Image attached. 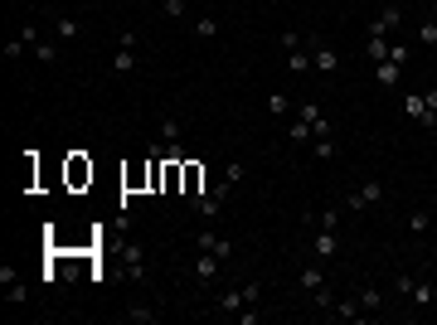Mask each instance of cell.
<instances>
[{
    "label": "cell",
    "mask_w": 437,
    "mask_h": 325,
    "mask_svg": "<svg viewBox=\"0 0 437 325\" xmlns=\"http://www.w3.org/2000/svg\"><path fill=\"white\" fill-rule=\"evenodd\" d=\"M306 49H311V68H316V73H336V68H340V49H336V44H325L321 34H311Z\"/></svg>",
    "instance_id": "6da1fadb"
},
{
    "label": "cell",
    "mask_w": 437,
    "mask_h": 325,
    "mask_svg": "<svg viewBox=\"0 0 437 325\" xmlns=\"http://www.w3.org/2000/svg\"><path fill=\"white\" fill-rule=\"evenodd\" d=\"M345 209H374V204H384V185H379V180H364L355 194H345L340 199Z\"/></svg>",
    "instance_id": "7a4b0ae2"
},
{
    "label": "cell",
    "mask_w": 437,
    "mask_h": 325,
    "mask_svg": "<svg viewBox=\"0 0 437 325\" xmlns=\"http://www.w3.org/2000/svg\"><path fill=\"white\" fill-rule=\"evenodd\" d=\"M394 29H403V5H384V10L369 20V34H374V39H384V34H394Z\"/></svg>",
    "instance_id": "3957f363"
},
{
    "label": "cell",
    "mask_w": 437,
    "mask_h": 325,
    "mask_svg": "<svg viewBox=\"0 0 437 325\" xmlns=\"http://www.w3.org/2000/svg\"><path fill=\"white\" fill-rule=\"evenodd\" d=\"M195 248H199V252H214L218 262H229V257H234V243H229V238H218V233H209V229L195 233Z\"/></svg>",
    "instance_id": "277c9868"
},
{
    "label": "cell",
    "mask_w": 437,
    "mask_h": 325,
    "mask_svg": "<svg viewBox=\"0 0 437 325\" xmlns=\"http://www.w3.org/2000/svg\"><path fill=\"white\" fill-rule=\"evenodd\" d=\"M218 272H224V262H218L214 252H199V257H195V282H199V287H214Z\"/></svg>",
    "instance_id": "5b68a950"
},
{
    "label": "cell",
    "mask_w": 437,
    "mask_h": 325,
    "mask_svg": "<svg viewBox=\"0 0 437 325\" xmlns=\"http://www.w3.org/2000/svg\"><path fill=\"white\" fill-rule=\"evenodd\" d=\"M403 112L418 122V127H437V112H432V107H427V97L423 92H413V97H403Z\"/></svg>",
    "instance_id": "8992f818"
},
{
    "label": "cell",
    "mask_w": 437,
    "mask_h": 325,
    "mask_svg": "<svg viewBox=\"0 0 437 325\" xmlns=\"http://www.w3.org/2000/svg\"><path fill=\"white\" fill-rule=\"evenodd\" d=\"M122 262H127V277H132V282L146 277V248H141V243H127V248H122Z\"/></svg>",
    "instance_id": "52a82bcc"
},
{
    "label": "cell",
    "mask_w": 437,
    "mask_h": 325,
    "mask_svg": "<svg viewBox=\"0 0 437 325\" xmlns=\"http://www.w3.org/2000/svg\"><path fill=\"white\" fill-rule=\"evenodd\" d=\"M248 301H243V287H229V291H218L214 296V311H224V315H238Z\"/></svg>",
    "instance_id": "ba28073f"
},
{
    "label": "cell",
    "mask_w": 437,
    "mask_h": 325,
    "mask_svg": "<svg viewBox=\"0 0 437 325\" xmlns=\"http://www.w3.org/2000/svg\"><path fill=\"white\" fill-rule=\"evenodd\" d=\"M311 248H316V257H321V262H331V257L340 252V238H336V229H321Z\"/></svg>",
    "instance_id": "9c48e42d"
},
{
    "label": "cell",
    "mask_w": 437,
    "mask_h": 325,
    "mask_svg": "<svg viewBox=\"0 0 437 325\" xmlns=\"http://www.w3.org/2000/svg\"><path fill=\"white\" fill-rule=\"evenodd\" d=\"M218 209H224V194H195V213H199V219H218Z\"/></svg>",
    "instance_id": "30bf717a"
},
{
    "label": "cell",
    "mask_w": 437,
    "mask_h": 325,
    "mask_svg": "<svg viewBox=\"0 0 437 325\" xmlns=\"http://www.w3.org/2000/svg\"><path fill=\"white\" fill-rule=\"evenodd\" d=\"M112 73H136V49L132 44H117V53H112Z\"/></svg>",
    "instance_id": "8fae6325"
},
{
    "label": "cell",
    "mask_w": 437,
    "mask_h": 325,
    "mask_svg": "<svg viewBox=\"0 0 437 325\" xmlns=\"http://www.w3.org/2000/svg\"><path fill=\"white\" fill-rule=\"evenodd\" d=\"M297 287L311 296L316 287H325V272H321V262H311V267H301V272H297Z\"/></svg>",
    "instance_id": "7c38bea8"
},
{
    "label": "cell",
    "mask_w": 437,
    "mask_h": 325,
    "mask_svg": "<svg viewBox=\"0 0 437 325\" xmlns=\"http://www.w3.org/2000/svg\"><path fill=\"white\" fill-rule=\"evenodd\" d=\"M408 301H413V306H432V301H437V287H432V282H423V277H413Z\"/></svg>",
    "instance_id": "4fadbf2b"
},
{
    "label": "cell",
    "mask_w": 437,
    "mask_h": 325,
    "mask_svg": "<svg viewBox=\"0 0 437 325\" xmlns=\"http://www.w3.org/2000/svg\"><path fill=\"white\" fill-rule=\"evenodd\" d=\"M399 73H403V68L389 64V59H384V64H374V83H379V88H399Z\"/></svg>",
    "instance_id": "5bb4252c"
},
{
    "label": "cell",
    "mask_w": 437,
    "mask_h": 325,
    "mask_svg": "<svg viewBox=\"0 0 437 325\" xmlns=\"http://www.w3.org/2000/svg\"><path fill=\"white\" fill-rule=\"evenodd\" d=\"M287 73H311V49H306V44L287 53Z\"/></svg>",
    "instance_id": "9a60e30c"
},
{
    "label": "cell",
    "mask_w": 437,
    "mask_h": 325,
    "mask_svg": "<svg viewBox=\"0 0 437 325\" xmlns=\"http://www.w3.org/2000/svg\"><path fill=\"white\" fill-rule=\"evenodd\" d=\"M267 112H272V117H292L297 107H292V97H287V92H267Z\"/></svg>",
    "instance_id": "2e32d148"
},
{
    "label": "cell",
    "mask_w": 437,
    "mask_h": 325,
    "mask_svg": "<svg viewBox=\"0 0 437 325\" xmlns=\"http://www.w3.org/2000/svg\"><path fill=\"white\" fill-rule=\"evenodd\" d=\"M83 34V25L73 20V15H59V20H53V39H78Z\"/></svg>",
    "instance_id": "e0dca14e"
},
{
    "label": "cell",
    "mask_w": 437,
    "mask_h": 325,
    "mask_svg": "<svg viewBox=\"0 0 437 325\" xmlns=\"http://www.w3.org/2000/svg\"><path fill=\"white\" fill-rule=\"evenodd\" d=\"M360 311H364V306H360L355 296H345V301H336V306H331V315H336V320H360Z\"/></svg>",
    "instance_id": "ac0fdd59"
},
{
    "label": "cell",
    "mask_w": 437,
    "mask_h": 325,
    "mask_svg": "<svg viewBox=\"0 0 437 325\" xmlns=\"http://www.w3.org/2000/svg\"><path fill=\"white\" fill-rule=\"evenodd\" d=\"M243 180V160H229V166H224V185H218V194H224L229 199V190Z\"/></svg>",
    "instance_id": "d6986e66"
},
{
    "label": "cell",
    "mask_w": 437,
    "mask_h": 325,
    "mask_svg": "<svg viewBox=\"0 0 437 325\" xmlns=\"http://www.w3.org/2000/svg\"><path fill=\"white\" fill-rule=\"evenodd\" d=\"M364 53H369V64H384V59H389V34H384V39H374V34H369Z\"/></svg>",
    "instance_id": "ffe728a7"
},
{
    "label": "cell",
    "mask_w": 437,
    "mask_h": 325,
    "mask_svg": "<svg viewBox=\"0 0 437 325\" xmlns=\"http://www.w3.org/2000/svg\"><path fill=\"white\" fill-rule=\"evenodd\" d=\"M34 59L39 64H53V59H59V44H53V39H34Z\"/></svg>",
    "instance_id": "44dd1931"
},
{
    "label": "cell",
    "mask_w": 437,
    "mask_h": 325,
    "mask_svg": "<svg viewBox=\"0 0 437 325\" xmlns=\"http://www.w3.org/2000/svg\"><path fill=\"white\" fill-rule=\"evenodd\" d=\"M195 39H218V20L214 15H199L195 20Z\"/></svg>",
    "instance_id": "7402d4cb"
},
{
    "label": "cell",
    "mask_w": 437,
    "mask_h": 325,
    "mask_svg": "<svg viewBox=\"0 0 437 325\" xmlns=\"http://www.w3.org/2000/svg\"><path fill=\"white\" fill-rule=\"evenodd\" d=\"M427 229H432V213L427 209H413L408 213V233H427Z\"/></svg>",
    "instance_id": "603a6c76"
},
{
    "label": "cell",
    "mask_w": 437,
    "mask_h": 325,
    "mask_svg": "<svg viewBox=\"0 0 437 325\" xmlns=\"http://www.w3.org/2000/svg\"><path fill=\"white\" fill-rule=\"evenodd\" d=\"M360 306H364V311H379V306H384V291H379V287H364V291H360Z\"/></svg>",
    "instance_id": "cb8c5ba5"
},
{
    "label": "cell",
    "mask_w": 437,
    "mask_h": 325,
    "mask_svg": "<svg viewBox=\"0 0 437 325\" xmlns=\"http://www.w3.org/2000/svg\"><path fill=\"white\" fill-rule=\"evenodd\" d=\"M340 213H345V204H331V209H321V229H340Z\"/></svg>",
    "instance_id": "d4e9b609"
},
{
    "label": "cell",
    "mask_w": 437,
    "mask_h": 325,
    "mask_svg": "<svg viewBox=\"0 0 437 325\" xmlns=\"http://www.w3.org/2000/svg\"><path fill=\"white\" fill-rule=\"evenodd\" d=\"M127 320H136V325H155V311H151V306H127Z\"/></svg>",
    "instance_id": "484cf974"
},
{
    "label": "cell",
    "mask_w": 437,
    "mask_h": 325,
    "mask_svg": "<svg viewBox=\"0 0 437 325\" xmlns=\"http://www.w3.org/2000/svg\"><path fill=\"white\" fill-rule=\"evenodd\" d=\"M408 59H413V49H408V44H389V64L408 68Z\"/></svg>",
    "instance_id": "4316f807"
},
{
    "label": "cell",
    "mask_w": 437,
    "mask_h": 325,
    "mask_svg": "<svg viewBox=\"0 0 437 325\" xmlns=\"http://www.w3.org/2000/svg\"><path fill=\"white\" fill-rule=\"evenodd\" d=\"M5 296H10V301H15V306H25V301H29V287H25V282H20V277H15V282H10V287H5Z\"/></svg>",
    "instance_id": "83f0119b"
},
{
    "label": "cell",
    "mask_w": 437,
    "mask_h": 325,
    "mask_svg": "<svg viewBox=\"0 0 437 325\" xmlns=\"http://www.w3.org/2000/svg\"><path fill=\"white\" fill-rule=\"evenodd\" d=\"M311 301H316V311H331V306H336L331 287H316V291H311Z\"/></svg>",
    "instance_id": "f1b7e54d"
},
{
    "label": "cell",
    "mask_w": 437,
    "mask_h": 325,
    "mask_svg": "<svg viewBox=\"0 0 437 325\" xmlns=\"http://www.w3.org/2000/svg\"><path fill=\"white\" fill-rule=\"evenodd\" d=\"M306 44V34H297V29H282V53H292V49H301Z\"/></svg>",
    "instance_id": "f546056e"
},
{
    "label": "cell",
    "mask_w": 437,
    "mask_h": 325,
    "mask_svg": "<svg viewBox=\"0 0 437 325\" xmlns=\"http://www.w3.org/2000/svg\"><path fill=\"white\" fill-rule=\"evenodd\" d=\"M418 44H437V20H423L418 25Z\"/></svg>",
    "instance_id": "4dcf8cb0"
},
{
    "label": "cell",
    "mask_w": 437,
    "mask_h": 325,
    "mask_svg": "<svg viewBox=\"0 0 437 325\" xmlns=\"http://www.w3.org/2000/svg\"><path fill=\"white\" fill-rule=\"evenodd\" d=\"M316 155H321V160H336V141H331V136H316Z\"/></svg>",
    "instance_id": "1f68e13d"
},
{
    "label": "cell",
    "mask_w": 437,
    "mask_h": 325,
    "mask_svg": "<svg viewBox=\"0 0 437 325\" xmlns=\"http://www.w3.org/2000/svg\"><path fill=\"white\" fill-rule=\"evenodd\" d=\"M25 49H29V44H25L20 34H15V39H5V59H20V53H25Z\"/></svg>",
    "instance_id": "d6a6232c"
},
{
    "label": "cell",
    "mask_w": 437,
    "mask_h": 325,
    "mask_svg": "<svg viewBox=\"0 0 437 325\" xmlns=\"http://www.w3.org/2000/svg\"><path fill=\"white\" fill-rule=\"evenodd\" d=\"M160 136H166V141H180V122L166 117V122H160Z\"/></svg>",
    "instance_id": "836d02e7"
},
{
    "label": "cell",
    "mask_w": 437,
    "mask_h": 325,
    "mask_svg": "<svg viewBox=\"0 0 437 325\" xmlns=\"http://www.w3.org/2000/svg\"><path fill=\"white\" fill-rule=\"evenodd\" d=\"M258 296H262V282H243V301L258 306Z\"/></svg>",
    "instance_id": "e575fe53"
},
{
    "label": "cell",
    "mask_w": 437,
    "mask_h": 325,
    "mask_svg": "<svg viewBox=\"0 0 437 325\" xmlns=\"http://www.w3.org/2000/svg\"><path fill=\"white\" fill-rule=\"evenodd\" d=\"M185 10H190L185 0H166V15H171V20H185Z\"/></svg>",
    "instance_id": "d590c367"
},
{
    "label": "cell",
    "mask_w": 437,
    "mask_h": 325,
    "mask_svg": "<svg viewBox=\"0 0 437 325\" xmlns=\"http://www.w3.org/2000/svg\"><path fill=\"white\" fill-rule=\"evenodd\" d=\"M423 97H427V107H432V112H437V88H432V92H423Z\"/></svg>",
    "instance_id": "8d00e7d4"
}]
</instances>
